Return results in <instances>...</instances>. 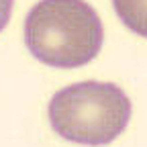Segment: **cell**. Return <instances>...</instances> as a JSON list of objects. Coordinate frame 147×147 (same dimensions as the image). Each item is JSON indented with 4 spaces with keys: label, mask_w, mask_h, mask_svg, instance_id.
<instances>
[{
    "label": "cell",
    "mask_w": 147,
    "mask_h": 147,
    "mask_svg": "<svg viewBox=\"0 0 147 147\" xmlns=\"http://www.w3.org/2000/svg\"><path fill=\"white\" fill-rule=\"evenodd\" d=\"M131 100L113 82L86 80L57 90L47 117L61 139L80 145H108L129 125Z\"/></svg>",
    "instance_id": "cell-2"
},
{
    "label": "cell",
    "mask_w": 147,
    "mask_h": 147,
    "mask_svg": "<svg viewBox=\"0 0 147 147\" xmlns=\"http://www.w3.org/2000/svg\"><path fill=\"white\" fill-rule=\"evenodd\" d=\"M104 29L86 0H41L25 16V45L51 67H82L102 49Z\"/></svg>",
    "instance_id": "cell-1"
},
{
    "label": "cell",
    "mask_w": 147,
    "mask_h": 147,
    "mask_svg": "<svg viewBox=\"0 0 147 147\" xmlns=\"http://www.w3.org/2000/svg\"><path fill=\"white\" fill-rule=\"evenodd\" d=\"M113 6L119 14V18L135 33L141 37L147 35V18H145V8L147 2L145 0H113Z\"/></svg>",
    "instance_id": "cell-3"
},
{
    "label": "cell",
    "mask_w": 147,
    "mask_h": 147,
    "mask_svg": "<svg viewBox=\"0 0 147 147\" xmlns=\"http://www.w3.org/2000/svg\"><path fill=\"white\" fill-rule=\"evenodd\" d=\"M12 4H14V0H0V33L4 31V27H6L8 21H10Z\"/></svg>",
    "instance_id": "cell-4"
}]
</instances>
